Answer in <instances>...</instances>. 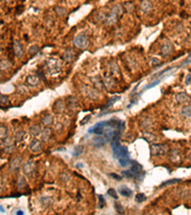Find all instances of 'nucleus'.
Listing matches in <instances>:
<instances>
[{
  "label": "nucleus",
  "instance_id": "21",
  "mask_svg": "<svg viewBox=\"0 0 191 215\" xmlns=\"http://www.w3.org/2000/svg\"><path fill=\"white\" fill-rule=\"evenodd\" d=\"M65 109V102L62 100H57L55 104H54V110L57 113H61V112Z\"/></svg>",
  "mask_w": 191,
  "mask_h": 215
},
{
  "label": "nucleus",
  "instance_id": "17",
  "mask_svg": "<svg viewBox=\"0 0 191 215\" xmlns=\"http://www.w3.org/2000/svg\"><path fill=\"white\" fill-rule=\"evenodd\" d=\"M190 100V97L185 92H180L176 95V100L178 103H184Z\"/></svg>",
  "mask_w": 191,
  "mask_h": 215
},
{
  "label": "nucleus",
  "instance_id": "22",
  "mask_svg": "<svg viewBox=\"0 0 191 215\" xmlns=\"http://www.w3.org/2000/svg\"><path fill=\"white\" fill-rule=\"evenodd\" d=\"M119 192H120V194H121L122 196H124V197H131L132 194H133V191H132L130 188L126 187H120Z\"/></svg>",
  "mask_w": 191,
  "mask_h": 215
},
{
  "label": "nucleus",
  "instance_id": "13",
  "mask_svg": "<svg viewBox=\"0 0 191 215\" xmlns=\"http://www.w3.org/2000/svg\"><path fill=\"white\" fill-rule=\"evenodd\" d=\"M140 10L141 12L144 13H148L152 12L153 10V4L150 0H143V2L140 4Z\"/></svg>",
  "mask_w": 191,
  "mask_h": 215
},
{
  "label": "nucleus",
  "instance_id": "61",
  "mask_svg": "<svg viewBox=\"0 0 191 215\" xmlns=\"http://www.w3.org/2000/svg\"><path fill=\"white\" fill-rule=\"evenodd\" d=\"M77 167H83V164H77Z\"/></svg>",
  "mask_w": 191,
  "mask_h": 215
},
{
  "label": "nucleus",
  "instance_id": "49",
  "mask_svg": "<svg viewBox=\"0 0 191 215\" xmlns=\"http://www.w3.org/2000/svg\"><path fill=\"white\" fill-rule=\"evenodd\" d=\"M107 192H108V195H109V196H111L112 198H114V199H117V191H116V190L114 189V188H109L108 189V191H107Z\"/></svg>",
  "mask_w": 191,
  "mask_h": 215
},
{
  "label": "nucleus",
  "instance_id": "40",
  "mask_svg": "<svg viewBox=\"0 0 191 215\" xmlns=\"http://www.w3.org/2000/svg\"><path fill=\"white\" fill-rule=\"evenodd\" d=\"M24 137H25V132L19 131L18 133L16 134V144L21 143V141L24 140Z\"/></svg>",
  "mask_w": 191,
  "mask_h": 215
},
{
  "label": "nucleus",
  "instance_id": "57",
  "mask_svg": "<svg viewBox=\"0 0 191 215\" xmlns=\"http://www.w3.org/2000/svg\"><path fill=\"white\" fill-rule=\"evenodd\" d=\"M190 83H191V75H187V79H185V84L188 85Z\"/></svg>",
  "mask_w": 191,
  "mask_h": 215
},
{
  "label": "nucleus",
  "instance_id": "55",
  "mask_svg": "<svg viewBox=\"0 0 191 215\" xmlns=\"http://www.w3.org/2000/svg\"><path fill=\"white\" fill-rule=\"evenodd\" d=\"M189 63H191V54L187 57V60L182 63V65H187V64H189Z\"/></svg>",
  "mask_w": 191,
  "mask_h": 215
},
{
  "label": "nucleus",
  "instance_id": "58",
  "mask_svg": "<svg viewBox=\"0 0 191 215\" xmlns=\"http://www.w3.org/2000/svg\"><path fill=\"white\" fill-rule=\"evenodd\" d=\"M110 176H111V177L112 178H114V179H116V180H121V177H120V176L119 175H117V174H115V173H111L110 174Z\"/></svg>",
  "mask_w": 191,
  "mask_h": 215
},
{
  "label": "nucleus",
  "instance_id": "38",
  "mask_svg": "<svg viewBox=\"0 0 191 215\" xmlns=\"http://www.w3.org/2000/svg\"><path fill=\"white\" fill-rule=\"evenodd\" d=\"M7 135H8V129L6 126H3L1 125V127H0V137H1V140H5L7 138Z\"/></svg>",
  "mask_w": 191,
  "mask_h": 215
},
{
  "label": "nucleus",
  "instance_id": "35",
  "mask_svg": "<svg viewBox=\"0 0 191 215\" xmlns=\"http://www.w3.org/2000/svg\"><path fill=\"white\" fill-rule=\"evenodd\" d=\"M26 185V180L25 178L23 177L22 175H19V177H18V181H17V187L18 188H23Z\"/></svg>",
  "mask_w": 191,
  "mask_h": 215
},
{
  "label": "nucleus",
  "instance_id": "6",
  "mask_svg": "<svg viewBox=\"0 0 191 215\" xmlns=\"http://www.w3.org/2000/svg\"><path fill=\"white\" fill-rule=\"evenodd\" d=\"M173 50V45L169 40H165L164 43L161 47V54L164 57H168L170 56L171 52Z\"/></svg>",
  "mask_w": 191,
  "mask_h": 215
},
{
  "label": "nucleus",
  "instance_id": "28",
  "mask_svg": "<svg viewBox=\"0 0 191 215\" xmlns=\"http://www.w3.org/2000/svg\"><path fill=\"white\" fill-rule=\"evenodd\" d=\"M54 123V117L50 114H48L46 115L45 117H43V119H42V123L45 125V126H49V125H51L53 124Z\"/></svg>",
  "mask_w": 191,
  "mask_h": 215
},
{
  "label": "nucleus",
  "instance_id": "44",
  "mask_svg": "<svg viewBox=\"0 0 191 215\" xmlns=\"http://www.w3.org/2000/svg\"><path fill=\"white\" fill-rule=\"evenodd\" d=\"M70 178H71V176L68 172H63V173L60 174V179H61L62 182H64V183L68 182V181L70 180Z\"/></svg>",
  "mask_w": 191,
  "mask_h": 215
},
{
  "label": "nucleus",
  "instance_id": "10",
  "mask_svg": "<svg viewBox=\"0 0 191 215\" xmlns=\"http://www.w3.org/2000/svg\"><path fill=\"white\" fill-rule=\"evenodd\" d=\"M76 57H77V54L73 49H70V48L66 49L64 52V55H63V58L65 60V61L73 62L76 60Z\"/></svg>",
  "mask_w": 191,
  "mask_h": 215
},
{
  "label": "nucleus",
  "instance_id": "18",
  "mask_svg": "<svg viewBox=\"0 0 191 215\" xmlns=\"http://www.w3.org/2000/svg\"><path fill=\"white\" fill-rule=\"evenodd\" d=\"M106 143L107 141L104 137L97 136L93 139V144H94V146H96V147H101V146H103Z\"/></svg>",
  "mask_w": 191,
  "mask_h": 215
},
{
  "label": "nucleus",
  "instance_id": "43",
  "mask_svg": "<svg viewBox=\"0 0 191 215\" xmlns=\"http://www.w3.org/2000/svg\"><path fill=\"white\" fill-rule=\"evenodd\" d=\"M135 199H136V201L138 203H141V202H143V201H145V200H146V196L143 193H138L136 195Z\"/></svg>",
  "mask_w": 191,
  "mask_h": 215
},
{
  "label": "nucleus",
  "instance_id": "59",
  "mask_svg": "<svg viewBox=\"0 0 191 215\" xmlns=\"http://www.w3.org/2000/svg\"><path fill=\"white\" fill-rule=\"evenodd\" d=\"M89 119H90V116H86L85 118L80 121V123H81L82 125H83V124H85V123H86V121H89Z\"/></svg>",
  "mask_w": 191,
  "mask_h": 215
},
{
  "label": "nucleus",
  "instance_id": "16",
  "mask_svg": "<svg viewBox=\"0 0 191 215\" xmlns=\"http://www.w3.org/2000/svg\"><path fill=\"white\" fill-rule=\"evenodd\" d=\"M39 82H40V80H39L37 75H30L28 76L26 80V83L30 86H37Z\"/></svg>",
  "mask_w": 191,
  "mask_h": 215
},
{
  "label": "nucleus",
  "instance_id": "53",
  "mask_svg": "<svg viewBox=\"0 0 191 215\" xmlns=\"http://www.w3.org/2000/svg\"><path fill=\"white\" fill-rule=\"evenodd\" d=\"M151 63H152L153 66H159V65H161V61L158 60V58H156V57H152V58H151Z\"/></svg>",
  "mask_w": 191,
  "mask_h": 215
},
{
  "label": "nucleus",
  "instance_id": "46",
  "mask_svg": "<svg viewBox=\"0 0 191 215\" xmlns=\"http://www.w3.org/2000/svg\"><path fill=\"white\" fill-rule=\"evenodd\" d=\"M55 11L58 16H64V14L66 13V10L64 8H62V7H56Z\"/></svg>",
  "mask_w": 191,
  "mask_h": 215
},
{
  "label": "nucleus",
  "instance_id": "19",
  "mask_svg": "<svg viewBox=\"0 0 191 215\" xmlns=\"http://www.w3.org/2000/svg\"><path fill=\"white\" fill-rule=\"evenodd\" d=\"M130 169L133 172H135L136 174L140 175V172L143 171V165L139 164L138 162H136V161H131V168Z\"/></svg>",
  "mask_w": 191,
  "mask_h": 215
},
{
  "label": "nucleus",
  "instance_id": "62",
  "mask_svg": "<svg viewBox=\"0 0 191 215\" xmlns=\"http://www.w3.org/2000/svg\"><path fill=\"white\" fill-rule=\"evenodd\" d=\"M1 208V212H2V213H3V212H5V209L3 208V207H2V206H1V208Z\"/></svg>",
  "mask_w": 191,
  "mask_h": 215
},
{
  "label": "nucleus",
  "instance_id": "37",
  "mask_svg": "<svg viewBox=\"0 0 191 215\" xmlns=\"http://www.w3.org/2000/svg\"><path fill=\"white\" fill-rule=\"evenodd\" d=\"M92 80H93V82H94V83H95L96 87L100 88V89H101L102 87H104V86H103V81H102V80L100 79V77H93Z\"/></svg>",
  "mask_w": 191,
  "mask_h": 215
},
{
  "label": "nucleus",
  "instance_id": "60",
  "mask_svg": "<svg viewBox=\"0 0 191 215\" xmlns=\"http://www.w3.org/2000/svg\"><path fill=\"white\" fill-rule=\"evenodd\" d=\"M16 214H24V212L22 211H16Z\"/></svg>",
  "mask_w": 191,
  "mask_h": 215
},
{
  "label": "nucleus",
  "instance_id": "12",
  "mask_svg": "<svg viewBox=\"0 0 191 215\" xmlns=\"http://www.w3.org/2000/svg\"><path fill=\"white\" fill-rule=\"evenodd\" d=\"M117 134V133L116 132L115 128H112V127H105V128H104L103 135H104V138L106 139L107 143H109V141H112V140L114 139V137H115Z\"/></svg>",
  "mask_w": 191,
  "mask_h": 215
},
{
  "label": "nucleus",
  "instance_id": "47",
  "mask_svg": "<svg viewBox=\"0 0 191 215\" xmlns=\"http://www.w3.org/2000/svg\"><path fill=\"white\" fill-rule=\"evenodd\" d=\"M13 150H14V144H9V145H6V146L4 147V151H5V152H6L7 154L12 153Z\"/></svg>",
  "mask_w": 191,
  "mask_h": 215
},
{
  "label": "nucleus",
  "instance_id": "15",
  "mask_svg": "<svg viewBox=\"0 0 191 215\" xmlns=\"http://www.w3.org/2000/svg\"><path fill=\"white\" fill-rule=\"evenodd\" d=\"M13 48V53H14V55H16V57H22L24 51H23V47L20 42L18 40H14Z\"/></svg>",
  "mask_w": 191,
  "mask_h": 215
},
{
  "label": "nucleus",
  "instance_id": "36",
  "mask_svg": "<svg viewBox=\"0 0 191 215\" xmlns=\"http://www.w3.org/2000/svg\"><path fill=\"white\" fill-rule=\"evenodd\" d=\"M143 138L146 141H148V143H152V141H154L156 140V136L154 134H151V133H145L143 135Z\"/></svg>",
  "mask_w": 191,
  "mask_h": 215
},
{
  "label": "nucleus",
  "instance_id": "33",
  "mask_svg": "<svg viewBox=\"0 0 191 215\" xmlns=\"http://www.w3.org/2000/svg\"><path fill=\"white\" fill-rule=\"evenodd\" d=\"M67 103H68V106L70 107V108H75L77 104V100L76 97H68L67 100Z\"/></svg>",
  "mask_w": 191,
  "mask_h": 215
},
{
  "label": "nucleus",
  "instance_id": "52",
  "mask_svg": "<svg viewBox=\"0 0 191 215\" xmlns=\"http://www.w3.org/2000/svg\"><path fill=\"white\" fill-rule=\"evenodd\" d=\"M0 102H1V105H6L8 102H9V97H8V96H6V95H1V100H0Z\"/></svg>",
  "mask_w": 191,
  "mask_h": 215
},
{
  "label": "nucleus",
  "instance_id": "31",
  "mask_svg": "<svg viewBox=\"0 0 191 215\" xmlns=\"http://www.w3.org/2000/svg\"><path fill=\"white\" fill-rule=\"evenodd\" d=\"M119 163L122 167H126L131 164V160L129 157H124V158H120Z\"/></svg>",
  "mask_w": 191,
  "mask_h": 215
},
{
  "label": "nucleus",
  "instance_id": "11",
  "mask_svg": "<svg viewBox=\"0 0 191 215\" xmlns=\"http://www.w3.org/2000/svg\"><path fill=\"white\" fill-rule=\"evenodd\" d=\"M21 163H22V159L20 157H13L11 160V162H10V169H11L12 171H17L19 167H20Z\"/></svg>",
  "mask_w": 191,
  "mask_h": 215
},
{
  "label": "nucleus",
  "instance_id": "50",
  "mask_svg": "<svg viewBox=\"0 0 191 215\" xmlns=\"http://www.w3.org/2000/svg\"><path fill=\"white\" fill-rule=\"evenodd\" d=\"M117 130L120 131V133H121V132H123V130H124V128H125V123H123V121H120L119 123H117Z\"/></svg>",
  "mask_w": 191,
  "mask_h": 215
},
{
  "label": "nucleus",
  "instance_id": "26",
  "mask_svg": "<svg viewBox=\"0 0 191 215\" xmlns=\"http://www.w3.org/2000/svg\"><path fill=\"white\" fill-rule=\"evenodd\" d=\"M83 151H84L83 145H76L74 147V150L72 151V155L74 157H77V156H80L83 153Z\"/></svg>",
  "mask_w": 191,
  "mask_h": 215
},
{
  "label": "nucleus",
  "instance_id": "3",
  "mask_svg": "<svg viewBox=\"0 0 191 215\" xmlns=\"http://www.w3.org/2000/svg\"><path fill=\"white\" fill-rule=\"evenodd\" d=\"M168 153V147L165 144H151L150 154L151 156H164Z\"/></svg>",
  "mask_w": 191,
  "mask_h": 215
},
{
  "label": "nucleus",
  "instance_id": "29",
  "mask_svg": "<svg viewBox=\"0 0 191 215\" xmlns=\"http://www.w3.org/2000/svg\"><path fill=\"white\" fill-rule=\"evenodd\" d=\"M181 114H182L184 117H191V105H185L184 106L182 110H181Z\"/></svg>",
  "mask_w": 191,
  "mask_h": 215
},
{
  "label": "nucleus",
  "instance_id": "45",
  "mask_svg": "<svg viewBox=\"0 0 191 215\" xmlns=\"http://www.w3.org/2000/svg\"><path fill=\"white\" fill-rule=\"evenodd\" d=\"M10 66H11V63H10L8 60H1V70H6Z\"/></svg>",
  "mask_w": 191,
  "mask_h": 215
},
{
  "label": "nucleus",
  "instance_id": "32",
  "mask_svg": "<svg viewBox=\"0 0 191 215\" xmlns=\"http://www.w3.org/2000/svg\"><path fill=\"white\" fill-rule=\"evenodd\" d=\"M182 182V179H171V180H168V181H165L163 184H161V187H166V185H169V184H178V183H181Z\"/></svg>",
  "mask_w": 191,
  "mask_h": 215
},
{
  "label": "nucleus",
  "instance_id": "14",
  "mask_svg": "<svg viewBox=\"0 0 191 215\" xmlns=\"http://www.w3.org/2000/svg\"><path fill=\"white\" fill-rule=\"evenodd\" d=\"M29 147H30L31 151H33V153H38L40 152L42 150V144H41V141H38V140H33L31 141L30 145H29Z\"/></svg>",
  "mask_w": 191,
  "mask_h": 215
},
{
  "label": "nucleus",
  "instance_id": "51",
  "mask_svg": "<svg viewBox=\"0 0 191 215\" xmlns=\"http://www.w3.org/2000/svg\"><path fill=\"white\" fill-rule=\"evenodd\" d=\"M38 52H39V47L38 46L33 45V46H32L30 49H29V53H30L31 55H33V54L36 55V54H37Z\"/></svg>",
  "mask_w": 191,
  "mask_h": 215
},
{
  "label": "nucleus",
  "instance_id": "20",
  "mask_svg": "<svg viewBox=\"0 0 191 215\" xmlns=\"http://www.w3.org/2000/svg\"><path fill=\"white\" fill-rule=\"evenodd\" d=\"M84 93L86 94V96L91 97V99H97V97H99V92L96 89H93V88L88 87V86L84 88Z\"/></svg>",
  "mask_w": 191,
  "mask_h": 215
},
{
  "label": "nucleus",
  "instance_id": "42",
  "mask_svg": "<svg viewBox=\"0 0 191 215\" xmlns=\"http://www.w3.org/2000/svg\"><path fill=\"white\" fill-rule=\"evenodd\" d=\"M120 99V97H112V99H110V100L108 101V103H107L106 105H105V107H104V109H107V108H109L110 106H112L113 105L115 102L117 101V100H119Z\"/></svg>",
  "mask_w": 191,
  "mask_h": 215
},
{
  "label": "nucleus",
  "instance_id": "63",
  "mask_svg": "<svg viewBox=\"0 0 191 215\" xmlns=\"http://www.w3.org/2000/svg\"><path fill=\"white\" fill-rule=\"evenodd\" d=\"M6 1H7V2H9V1H11V0H6Z\"/></svg>",
  "mask_w": 191,
  "mask_h": 215
},
{
  "label": "nucleus",
  "instance_id": "23",
  "mask_svg": "<svg viewBox=\"0 0 191 215\" xmlns=\"http://www.w3.org/2000/svg\"><path fill=\"white\" fill-rule=\"evenodd\" d=\"M51 134H52V130H51V128H49V127L44 128V129L42 130V133H41V140L44 141H48L49 139H50Z\"/></svg>",
  "mask_w": 191,
  "mask_h": 215
},
{
  "label": "nucleus",
  "instance_id": "27",
  "mask_svg": "<svg viewBox=\"0 0 191 215\" xmlns=\"http://www.w3.org/2000/svg\"><path fill=\"white\" fill-rule=\"evenodd\" d=\"M122 175H124V176H126V177H128V178H133V179H136V180H140V175L136 174L135 172L132 171L131 169L126 170V171H123V172H122Z\"/></svg>",
  "mask_w": 191,
  "mask_h": 215
},
{
  "label": "nucleus",
  "instance_id": "4",
  "mask_svg": "<svg viewBox=\"0 0 191 215\" xmlns=\"http://www.w3.org/2000/svg\"><path fill=\"white\" fill-rule=\"evenodd\" d=\"M74 44L80 49H85L89 45V38L84 33H80L74 38Z\"/></svg>",
  "mask_w": 191,
  "mask_h": 215
},
{
  "label": "nucleus",
  "instance_id": "54",
  "mask_svg": "<svg viewBox=\"0 0 191 215\" xmlns=\"http://www.w3.org/2000/svg\"><path fill=\"white\" fill-rule=\"evenodd\" d=\"M161 79L155 80V81H154V82H152V83H151V84H149V85H147V86H146V88H145V89H149V88H152V87H154V86H156V85L158 84L159 82L161 81Z\"/></svg>",
  "mask_w": 191,
  "mask_h": 215
},
{
  "label": "nucleus",
  "instance_id": "5",
  "mask_svg": "<svg viewBox=\"0 0 191 215\" xmlns=\"http://www.w3.org/2000/svg\"><path fill=\"white\" fill-rule=\"evenodd\" d=\"M169 160L174 164H181L182 163V153L179 149H173L169 152Z\"/></svg>",
  "mask_w": 191,
  "mask_h": 215
},
{
  "label": "nucleus",
  "instance_id": "1",
  "mask_svg": "<svg viewBox=\"0 0 191 215\" xmlns=\"http://www.w3.org/2000/svg\"><path fill=\"white\" fill-rule=\"evenodd\" d=\"M121 13H122V7H121V5L117 4L111 10L109 16H107L105 22L108 24V25H113V24H115L117 22L119 16H121Z\"/></svg>",
  "mask_w": 191,
  "mask_h": 215
},
{
  "label": "nucleus",
  "instance_id": "2",
  "mask_svg": "<svg viewBox=\"0 0 191 215\" xmlns=\"http://www.w3.org/2000/svg\"><path fill=\"white\" fill-rule=\"evenodd\" d=\"M60 62L56 58H50L46 61V69L50 75H55L60 71Z\"/></svg>",
  "mask_w": 191,
  "mask_h": 215
},
{
  "label": "nucleus",
  "instance_id": "34",
  "mask_svg": "<svg viewBox=\"0 0 191 215\" xmlns=\"http://www.w3.org/2000/svg\"><path fill=\"white\" fill-rule=\"evenodd\" d=\"M109 66H110V71L113 73V74H119L120 73V68L116 62H110Z\"/></svg>",
  "mask_w": 191,
  "mask_h": 215
},
{
  "label": "nucleus",
  "instance_id": "56",
  "mask_svg": "<svg viewBox=\"0 0 191 215\" xmlns=\"http://www.w3.org/2000/svg\"><path fill=\"white\" fill-rule=\"evenodd\" d=\"M116 208H117V211L119 213H123V208H122L120 205L116 204Z\"/></svg>",
  "mask_w": 191,
  "mask_h": 215
},
{
  "label": "nucleus",
  "instance_id": "9",
  "mask_svg": "<svg viewBox=\"0 0 191 215\" xmlns=\"http://www.w3.org/2000/svg\"><path fill=\"white\" fill-rule=\"evenodd\" d=\"M102 81H103V86L105 87V89H107V90L113 89V88L116 86V80L111 76L104 75Z\"/></svg>",
  "mask_w": 191,
  "mask_h": 215
},
{
  "label": "nucleus",
  "instance_id": "41",
  "mask_svg": "<svg viewBox=\"0 0 191 215\" xmlns=\"http://www.w3.org/2000/svg\"><path fill=\"white\" fill-rule=\"evenodd\" d=\"M151 125H152V121L148 118L144 119L143 121V123H141V126H143V128H149Z\"/></svg>",
  "mask_w": 191,
  "mask_h": 215
},
{
  "label": "nucleus",
  "instance_id": "64",
  "mask_svg": "<svg viewBox=\"0 0 191 215\" xmlns=\"http://www.w3.org/2000/svg\"><path fill=\"white\" fill-rule=\"evenodd\" d=\"M190 159H191V153H190Z\"/></svg>",
  "mask_w": 191,
  "mask_h": 215
},
{
  "label": "nucleus",
  "instance_id": "7",
  "mask_svg": "<svg viewBox=\"0 0 191 215\" xmlns=\"http://www.w3.org/2000/svg\"><path fill=\"white\" fill-rule=\"evenodd\" d=\"M111 147H112V150H113V153H114V157L115 158H117V155H119V150H120V135L117 134L114 139L112 140L111 141Z\"/></svg>",
  "mask_w": 191,
  "mask_h": 215
},
{
  "label": "nucleus",
  "instance_id": "48",
  "mask_svg": "<svg viewBox=\"0 0 191 215\" xmlns=\"http://www.w3.org/2000/svg\"><path fill=\"white\" fill-rule=\"evenodd\" d=\"M97 197H99V208H102L105 206V199L102 195H99Z\"/></svg>",
  "mask_w": 191,
  "mask_h": 215
},
{
  "label": "nucleus",
  "instance_id": "30",
  "mask_svg": "<svg viewBox=\"0 0 191 215\" xmlns=\"http://www.w3.org/2000/svg\"><path fill=\"white\" fill-rule=\"evenodd\" d=\"M40 202L44 207H50L53 205L54 200L52 197H42L40 199Z\"/></svg>",
  "mask_w": 191,
  "mask_h": 215
},
{
  "label": "nucleus",
  "instance_id": "39",
  "mask_svg": "<svg viewBox=\"0 0 191 215\" xmlns=\"http://www.w3.org/2000/svg\"><path fill=\"white\" fill-rule=\"evenodd\" d=\"M124 7H125V9H126V11L129 12V13L133 12L134 10H135V5H134L133 2H131V1L125 2V3H124Z\"/></svg>",
  "mask_w": 191,
  "mask_h": 215
},
{
  "label": "nucleus",
  "instance_id": "24",
  "mask_svg": "<svg viewBox=\"0 0 191 215\" xmlns=\"http://www.w3.org/2000/svg\"><path fill=\"white\" fill-rule=\"evenodd\" d=\"M124 157H129L128 149H127L126 146L120 145V150H119V155H117V159H120V158H124Z\"/></svg>",
  "mask_w": 191,
  "mask_h": 215
},
{
  "label": "nucleus",
  "instance_id": "8",
  "mask_svg": "<svg viewBox=\"0 0 191 215\" xmlns=\"http://www.w3.org/2000/svg\"><path fill=\"white\" fill-rule=\"evenodd\" d=\"M36 169V164L33 162L32 160L28 161V162L23 165V172L27 176H31Z\"/></svg>",
  "mask_w": 191,
  "mask_h": 215
},
{
  "label": "nucleus",
  "instance_id": "25",
  "mask_svg": "<svg viewBox=\"0 0 191 215\" xmlns=\"http://www.w3.org/2000/svg\"><path fill=\"white\" fill-rule=\"evenodd\" d=\"M30 133H31V135L33 136V137H36L37 135H39V134L41 133V127H40V125L35 124V125L31 126Z\"/></svg>",
  "mask_w": 191,
  "mask_h": 215
}]
</instances>
